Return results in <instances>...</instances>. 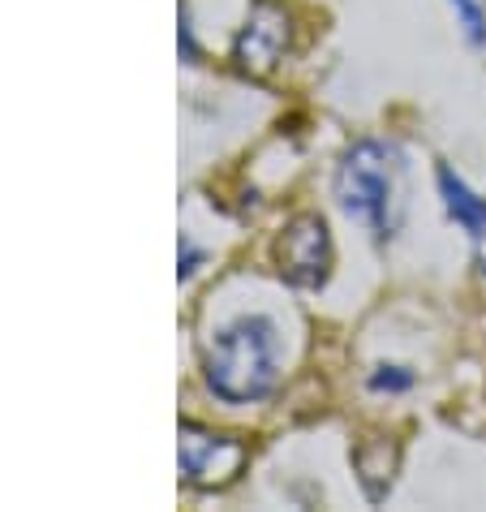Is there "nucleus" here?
Masks as SVG:
<instances>
[{"label": "nucleus", "instance_id": "obj_9", "mask_svg": "<svg viewBox=\"0 0 486 512\" xmlns=\"http://www.w3.org/2000/svg\"><path fill=\"white\" fill-rule=\"evenodd\" d=\"M469 237H474V254H478V267L486 272V220H482V224H478V229L469 233Z\"/></svg>", "mask_w": 486, "mask_h": 512}, {"label": "nucleus", "instance_id": "obj_6", "mask_svg": "<svg viewBox=\"0 0 486 512\" xmlns=\"http://www.w3.org/2000/svg\"><path fill=\"white\" fill-rule=\"evenodd\" d=\"M439 194H443V207H448V216L461 224L465 233H474L478 224L486 220V198H478L461 177L452 173V168H439Z\"/></svg>", "mask_w": 486, "mask_h": 512}, {"label": "nucleus", "instance_id": "obj_2", "mask_svg": "<svg viewBox=\"0 0 486 512\" xmlns=\"http://www.w3.org/2000/svg\"><path fill=\"white\" fill-rule=\"evenodd\" d=\"M336 203L375 241H392L405 220V155L379 138L353 142L336 168Z\"/></svg>", "mask_w": 486, "mask_h": 512}, {"label": "nucleus", "instance_id": "obj_5", "mask_svg": "<svg viewBox=\"0 0 486 512\" xmlns=\"http://www.w3.org/2000/svg\"><path fill=\"white\" fill-rule=\"evenodd\" d=\"M276 263L280 276L297 289H319L332 276V233H327L323 216H297L284 224L276 241Z\"/></svg>", "mask_w": 486, "mask_h": 512}, {"label": "nucleus", "instance_id": "obj_4", "mask_svg": "<svg viewBox=\"0 0 486 512\" xmlns=\"http://www.w3.org/2000/svg\"><path fill=\"white\" fill-rule=\"evenodd\" d=\"M289 39H293L289 9L276 5V0H254L246 26H241V35L233 39V65L250 78H267L271 69L284 61Z\"/></svg>", "mask_w": 486, "mask_h": 512}, {"label": "nucleus", "instance_id": "obj_1", "mask_svg": "<svg viewBox=\"0 0 486 512\" xmlns=\"http://www.w3.org/2000/svg\"><path fill=\"white\" fill-rule=\"evenodd\" d=\"M203 379L224 405L267 401L280 383V332L267 315H241L203 349Z\"/></svg>", "mask_w": 486, "mask_h": 512}, {"label": "nucleus", "instance_id": "obj_8", "mask_svg": "<svg viewBox=\"0 0 486 512\" xmlns=\"http://www.w3.org/2000/svg\"><path fill=\"white\" fill-rule=\"evenodd\" d=\"M409 383H413V375L405 371V366H379V375L375 379H370V388H388V392H400V388H409Z\"/></svg>", "mask_w": 486, "mask_h": 512}, {"label": "nucleus", "instance_id": "obj_3", "mask_svg": "<svg viewBox=\"0 0 486 512\" xmlns=\"http://www.w3.org/2000/svg\"><path fill=\"white\" fill-rule=\"evenodd\" d=\"M246 469V444L233 435H216L203 426H181V478L198 491H220Z\"/></svg>", "mask_w": 486, "mask_h": 512}, {"label": "nucleus", "instance_id": "obj_7", "mask_svg": "<svg viewBox=\"0 0 486 512\" xmlns=\"http://www.w3.org/2000/svg\"><path fill=\"white\" fill-rule=\"evenodd\" d=\"M456 22L465 26V39L469 44H482L486 39V13H482V0H448Z\"/></svg>", "mask_w": 486, "mask_h": 512}]
</instances>
